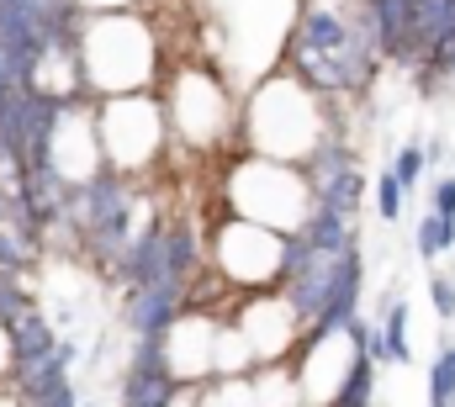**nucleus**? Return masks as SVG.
Listing matches in <instances>:
<instances>
[{"label": "nucleus", "mask_w": 455, "mask_h": 407, "mask_svg": "<svg viewBox=\"0 0 455 407\" xmlns=\"http://www.w3.org/2000/svg\"><path fill=\"white\" fill-rule=\"evenodd\" d=\"M159 111H164V132H170V143H186L191 154L228 148L233 132H238L233 96H228L223 80L207 75V69H180V75L164 85Z\"/></svg>", "instance_id": "obj_6"}, {"label": "nucleus", "mask_w": 455, "mask_h": 407, "mask_svg": "<svg viewBox=\"0 0 455 407\" xmlns=\"http://www.w3.org/2000/svg\"><path fill=\"white\" fill-rule=\"evenodd\" d=\"M403 211H408V191L392 180V170H381V175H376V217H381V222H397Z\"/></svg>", "instance_id": "obj_15"}, {"label": "nucleus", "mask_w": 455, "mask_h": 407, "mask_svg": "<svg viewBox=\"0 0 455 407\" xmlns=\"http://www.w3.org/2000/svg\"><path fill=\"white\" fill-rule=\"evenodd\" d=\"M429 307H435L440 323H455V270L429 265Z\"/></svg>", "instance_id": "obj_14"}, {"label": "nucleus", "mask_w": 455, "mask_h": 407, "mask_svg": "<svg viewBox=\"0 0 455 407\" xmlns=\"http://www.w3.org/2000/svg\"><path fill=\"white\" fill-rule=\"evenodd\" d=\"M75 59L91 101L107 96H138L159 80V48L154 32L132 11H91L75 21Z\"/></svg>", "instance_id": "obj_3"}, {"label": "nucleus", "mask_w": 455, "mask_h": 407, "mask_svg": "<svg viewBox=\"0 0 455 407\" xmlns=\"http://www.w3.org/2000/svg\"><path fill=\"white\" fill-rule=\"evenodd\" d=\"M387 170H392V180L413 196V191L424 186V175H429V159H424V148H419V143H403V148H397V159H392Z\"/></svg>", "instance_id": "obj_13"}, {"label": "nucleus", "mask_w": 455, "mask_h": 407, "mask_svg": "<svg viewBox=\"0 0 455 407\" xmlns=\"http://www.w3.org/2000/svg\"><path fill=\"white\" fill-rule=\"evenodd\" d=\"M196 407H254L249 376H212L196 387Z\"/></svg>", "instance_id": "obj_11"}, {"label": "nucleus", "mask_w": 455, "mask_h": 407, "mask_svg": "<svg viewBox=\"0 0 455 407\" xmlns=\"http://www.w3.org/2000/svg\"><path fill=\"white\" fill-rule=\"evenodd\" d=\"M297 170H302V180H307V191H313V206L360 222V206H365V170H360V159H355V148H349L344 138L323 143V148H318L313 159H302Z\"/></svg>", "instance_id": "obj_8"}, {"label": "nucleus", "mask_w": 455, "mask_h": 407, "mask_svg": "<svg viewBox=\"0 0 455 407\" xmlns=\"http://www.w3.org/2000/svg\"><path fill=\"white\" fill-rule=\"evenodd\" d=\"M329 96H318L313 85H302L291 69L265 75V85L249 96L238 111V132L233 148L259 154V159H281V164H302L313 159L323 143L339 138V127L329 122Z\"/></svg>", "instance_id": "obj_2"}, {"label": "nucleus", "mask_w": 455, "mask_h": 407, "mask_svg": "<svg viewBox=\"0 0 455 407\" xmlns=\"http://www.w3.org/2000/svg\"><path fill=\"white\" fill-rule=\"evenodd\" d=\"M281 69H291L318 96L365 91L381 69L371 0H302V16L291 27Z\"/></svg>", "instance_id": "obj_1"}, {"label": "nucleus", "mask_w": 455, "mask_h": 407, "mask_svg": "<svg viewBox=\"0 0 455 407\" xmlns=\"http://www.w3.org/2000/svg\"><path fill=\"white\" fill-rule=\"evenodd\" d=\"M455 403V344L440 339L435 360H429V407H451Z\"/></svg>", "instance_id": "obj_12"}, {"label": "nucleus", "mask_w": 455, "mask_h": 407, "mask_svg": "<svg viewBox=\"0 0 455 407\" xmlns=\"http://www.w3.org/2000/svg\"><path fill=\"white\" fill-rule=\"evenodd\" d=\"M91 122H96L101 164L116 170V175H127V180H138L143 170H154V164H159V154L170 148L159 96H148V91L96 101V106H91Z\"/></svg>", "instance_id": "obj_5"}, {"label": "nucleus", "mask_w": 455, "mask_h": 407, "mask_svg": "<svg viewBox=\"0 0 455 407\" xmlns=\"http://www.w3.org/2000/svg\"><path fill=\"white\" fill-rule=\"evenodd\" d=\"M376 365H413V344H408V297H387L381 323H376Z\"/></svg>", "instance_id": "obj_10"}, {"label": "nucleus", "mask_w": 455, "mask_h": 407, "mask_svg": "<svg viewBox=\"0 0 455 407\" xmlns=\"http://www.w3.org/2000/svg\"><path fill=\"white\" fill-rule=\"evenodd\" d=\"M186 312V291L175 286V281H159V286H138V291H127V302H122V317H127V328H132V339H164L170 333V323Z\"/></svg>", "instance_id": "obj_9"}, {"label": "nucleus", "mask_w": 455, "mask_h": 407, "mask_svg": "<svg viewBox=\"0 0 455 407\" xmlns=\"http://www.w3.org/2000/svg\"><path fill=\"white\" fill-rule=\"evenodd\" d=\"M429 211H435L440 222H455V170L435 175V186H429Z\"/></svg>", "instance_id": "obj_17"}, {"label": "nucleus", "mask_w": 455, "mask_h": 407, "mask_svg": "<svg viewBox=\"0 0 455 407\" xmlns=\"http://www.w3.org/2000/svg\"><path fill=\"white\" fill-rule=\"evenodd\" d=\"M223 202H228V217H243V222H259V227L291 238L313 211V191H307L297 164L238 154L223 175Z\"/></svg>", "instance_id": "obj_4"}, {"label": "nucleus", "mask_w": 455, "mask_h": 407, "mask_svg": "<svg viewBox=\"0 0 455 407\" xmlns=\"http://www.w3.org/2000/svg\"><path fill=\"white\" fill-rule=\"evenodd\" d=\"M138 0H75V11L80 16H91V11H132Z\"/></svg>", "instance_id": "obj_18"}, {"label": "nucleus", "mask_w": 455, "mask_h": 407, "mask_svg": "<svg viewBox=\"0 0 455 407\" xmlns=\"http://www.w3.org/2000/svg\"><path fill=\"white\" fill-rule=\"evenodd\" d=\"M413 243H419V259H424V265H440V254H445V238H440V217H435V211H424V217H419V233H413Z\"/></svg>", "instance_id": "obj_16"}, {"label": "nucleus", "mask_w": 455, "mask_h": 407, "mask_svg": "<svg viewBox=\"0 0 455 407\" xmlns=\"http://www.w3.org/2000/svg\"><path fill=\"white\" fill-rule=\"evenodd\" d=\"M207 243H212L207 249L212 275L223 286H233L238 297L281 286V270H286V238L281 233H270L259 222H243V217H223Z\"/></svg>", "instance_id": "obj_7"}, {"label": "nucleus", "mask_w": 455, "mask_h": 407, "mask_svg": "<svg viewBox=\"0 0 455 407\" xmlns=\"http://www.w3.org/2000/svg\"><path fill=\"white\" fill-rule=\"evenodd\" d=\"M451 407H455V403H451Z\"/></svg>", "instance_id": "obj_19"}]
</instances>
